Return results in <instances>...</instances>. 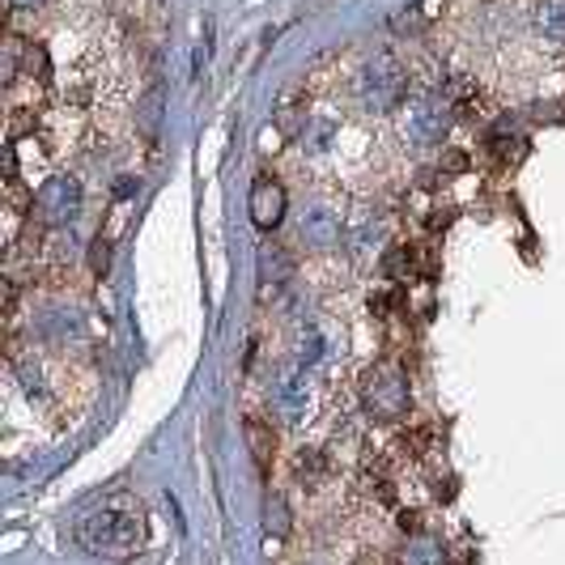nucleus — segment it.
I'll return each mask as SVG.
<instances>
[{"label": "nucleus", "mask_w": 565, "mask_h": 565, "mask_svg": "<svg viewBox=\"0 0 565 565\" xmlns=\"http://www.w3.org/2000/svg\"><path fill=\"white\" fill-rule=\"evenodd\" d=\"M145 536H149L145 532V514L128 498H111L103 510L85 514L82 523H77V544L89 548L94 557H111V562H124V557L141 553Z\"/></svg>", "instance_id": "obj_1"}, {"label": "nucleus", "mask_w": 565, "mask_h": 565, "mask_svg": "<svg viewBox=\"0 0 565 565\" xmlns=\"http://www.w3.org/2000/svg\"><path fill=\"white\" fill-rule=\"evenodd\" d=\"M358 396L374 422L399 425L413 413V387H408V374L396 362H374L358 383Z\"/></svg>", "instance_id": "obj_2"}, {"label": "nucleus", "mask_w": 565, "mask_h": 565, "mask_svg": "<svg viewBox=\"0 0 565 565\" xmlns=\"http://www.w3.org/2000/svg\"><path fill=\"white\" fill-rule=\"evenodd\" d=\"M353 98L366 115H387L399 111V103L408 98V73L396 56H374L366 60V68L353 77Z\"/></svg>", "instance_id": "obj_3"}, {"label": "nucleus", "mask_w": 565, "mask_h": 565, "mask_svg": "<svg viewBox=\"0 0 565 565\" xmlns=\"http://www.w3.org/2000/svg\"><path fill=\"white\" fill-rule=\"evenodd\" d=\"M455 103L434 94V89H422V94H408L399 103V132L404 141L413 145H443L447 128H451Z\"/></svg>", "instance_id": "obj_4"}, {"label": "nucleus", "mask_w": 565, "mask_h": 565, "mask_svg": "<svg viewBox=\"0 0 565 565\" xmlns=\"http://www.w3.org/2000/svg\"><path fill=\"white\" fill-rule=\"evenodd\" d=\"M85 204V188L77 174H52V179H43L39 183V192L30 200V213H34V222L39 226H68L77 213H82Z\"/></svg>", "instance_id": "obj_5"}, {"label": "nucleus", "mask_w": 565, "mask_h": 565, "mask_svg": "<svg viewBox=\"0 0 565 565\" xmlns=\"http://www.w3.org/2000/svg\"><path fill=\"white\" fill-rule=\"evenodd\" d=\"M285 209H289V192H285L281 179L273 174H259L252 183V196H247V213L259 230H277L285 222Z\"/></svg>", "instance_id": "obj_6"}, {"label": "nucleus", "mask_w": 565, "mask_h": 565, "mask_svg": "<svg viewBox=\"0 0 565 565\" xmlns=\"http://www.w3.org/2000/svg\"><path fill=\"white\" fill-rule=\"evenodd\" d=\"M340 217L332 209H323V204H315L302 213V238H307V247L315 252H337L340 247Z\"/></svg>", "instance_id": "obj_7"}, {"label": "nucleus", "mask_w": 565, "mask_h": 565, "mask_svg": "<svg viewBox=\"0 0 565 565\" xmlns=\"http://www.w3.org/2000/svg\"><path fill=\"white\" fill-rule=\"evenodd\" d=\"M396 565H447V553L434 536H413L404 540Z\"/></svg>", "instance_id": "obj_8"}, {"label": "nucleus", "mask_w": 565, "mask_h": 565, "mask_svg": "<svg viewBox=\"0 0 565 565\" xmlns=\"http://www.w3.org/2000/svg\"><path fill=\"white\" fill-rule=\"evenodd\" d=\"M536 26L548 43H565V0H544L536 9Z\"/></svg>", "instance_id": "obj_9"}, {"label": "nucleus", "mask_w": 565, "mask_h": 565, "mask_svg": "<svg viewBox=\"0 0 565 565\" xmlns=\"http://www.w3.org/2000/svg\"><path fill=\"white\" fill-rule=\"evenodd\" d=\"M247 443H252L255 459H259V463H268V455H273V434L264 429V422H259V417H252V422H247Z\"/></svg>", "instance_id": "obj_10"}, {"label": "nucleus", "mask_w": 565, "mask_h": 565, "mask_svg": "<svg viewBox=\"0 0 565 565\" xmlns=\"http://www.w3.org/2000/svg\"><path fill=\"white\" fill-rule=\"evenodd\" d=\"M39 4H47V0H13V9H39Z\"/></svg>", "instance_id": "obj_11"}]
</instances>
